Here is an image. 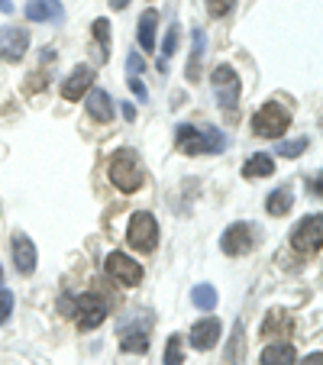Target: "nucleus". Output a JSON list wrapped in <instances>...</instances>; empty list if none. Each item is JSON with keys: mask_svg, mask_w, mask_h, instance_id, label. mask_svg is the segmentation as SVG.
Returning <instances> with one entry per match:
<instances>
[{"mask_svg": "<svg viewBox=\"0 0 323 365\" xmlns=\"http://www.w3.org/2000/svg\"><path fill=\"white\" fill-rule=\"evenodd\" d=\"M230 362L242 365V324L233 327V343H230Z\"/></svg>", "mask_w": 323, "mask_h": 365, "instance_id": "28", "label": "nucleus"}, {"mask_svg": "<svg viewBox=\"0 0 323 365\" xmlns=\"http://www.w3.org/2000/svg\"><path fill=\"white\" fill-rule=\"evenodd\" d=\"M304 149H307V139H282L278 143V155L282 159H297Z\"/></svg>", "mask_w": 323, "mask_h": 365, "instance_id": "26", "label": "nucleus"}, {"mask_svg": "<svg viewBox=\"0 0 323 365\" xmlns=\"http://www.w3.org/2000/svg\"><path fill=\"white\" fill-rule=\"evenodd\" d=\"M268 175H275V162H272V155H265V152L249 155V162L242 165V178H268Z\"/></svg>", "mask_w": 323, "mask_h": 365, "instance_id": "18", "label": "nucleus"}, {"mask_svg": "<svg viewBox=\"0 0 323 365\" xmlns=\"http://www.w3.org/2000/svg\"><path fill=\"white\" fill-rule=\"evenodd\" d=\"M75 317H78V330H94V327L103 324L107 317V304H103L101 294L88 291V294L75 297Z\"/></svg>", "mask_w": 323, "mask_h": 365, "instance_id": "7", "label": "nucleus"}, {"mask_svg": "<svg viewBox=\"0 0 323 365\" xmlns=\"http://www.w3.org/2000/svg\"><path fill=\"white\" fill-rule=\"evenodd\" d=\"M94 39L101 42V48H103V62H107V58H111V23L107 20H94Z\"/></svg>", "mask_w": 323, "mask_h": 365, "instance_id": "25", "label": "nucleus"}, {"mask_svg": "<svg viewBox=\"0 0 323 365\" xmlns=\"http://www.w3.org/2000/svg\"><path fill=\"white\" fill-rule=\"evenodd\" d=\"M288 126H291V113L284 110L282 103H262L252 117V130L265 139H278Z\"/></svg>", "mask_w": 323, "mask_h": 365, "instance_id": "4", "label": "nucleus"}, {"mask_svg": "<svg viewBox=\"0 0 323 365\" xmlns=\"http://www.w3.org/2000/svg\"><path fill=\"white\" fill-rule=\"evenodd\" d=\"M178 149L185 152V155H204V152H210V155H217V152L227 149V136H223L220 130H213V126H207V130H194V126H178Z\"/></svg>", "mask_w": 323, "mask_h": 365, "instance_id": "1", "label": "nucleus"}, {"mask_svg": "<svg viewBox=\"0 0 323 365\" xmlns=\"http://www.w3.org/2000/svg\"><path fill=\"white\" fill-rule=\"evenodd\" d=\"M291 330H294V324H291L288 314L284 310H272L259 333H262V339H288Z\"/></svg>", "mask_w": 323, "mask_h": 365, "instance_id": "16", "label": "nucleus"}, {"mask_svg": "<svg viewBox=\"0 0 323 365\" xmlns=\"http://www.w3.org/2000/svg\"><path fill=\"white\" fill-rule=\"evenodd\" d=\"M29 48V33L20 26H4L0 29V58L4 62H20Z\"/></svg>", "mask_w": 323, "mask_h": 365, "instance_id": "10", "label": "nucleus"}, {"mask_svg": "<svg viewBox=\"0 0 323 365\" xmlns=\"http://www.w3.org/2000/svg\"><path fill=\"white\" fill-rule=\"evenodd\" d=\"M220 320L217 317H204V320H198V324L191 327V346L194 349H200V352H207V349H213L217 346V339H220Z\"/></svg>", "mask_w": 323, "mask_h": 365, "instance_id": "11", "label": "nucleus"}, {"mask_svg": "<svg viewBox=\"0 0 323 365\" xmlns=\"http://www.w3.org/2000/svg\"><path fill=\"white\" fill-rule=\"evenodd\" d=\"M26 20L33 23H62L65 7L58 0H29L26 4Z\"/></svg>", "mask_w": 323, "mask_h": 365, "instance_id": "13", "label": "nucleus"}, {"mask_svg": "<svg viewBox=\"0 0 323 365\" xmlns=\"http://www.w3.org/2000/svg\"><path fill=\"white\" fill-rule=\"evenodd\" d=\"M0 14H14V4H10V0H0Z\"/></svg>", "mask_w": 323, "mask_h": 365, "instance_id": "35", "label": "nucleus"}, {"mask_svg": "<svg viewBox=\"0 0 323 365\" xmlns=\"http://www.w3.org/2000/svg\"><path fill=\"white\" fill-rule=\"evenodd\" d=\"M262 365H297V352L291 343H272L262 349Z\"/></svg>", "mask_w": 323, "mask_h": 365, "instance_id": "17", "label": "nucleus"}, {"mask_svg": "<svg viewBox=\"0 0 323 365\" xmlns=\"http://www.w3.org/2000/svg\"><path fill=\"white\" fill-rule=\"evenodd\" d=\"M111 181L120 187V191H139L143 185V165H139L136 152L120 149L111 159Z\"/></svg>", "mask_w": 323, "mask_h": 365, "instance_id": "2", "label": "nucleus"}, {"mask_svg": "<svg viewBox=\"0 0 323 365\" xmlns=\"http://www.w3.org/2000/svg\"><path fill=\"white\" fill-rule=\"evenodd\" d=\"M10 314H14V294L7 288H0V324H7Z\"/></svg>", "mask_w": 323, "mask_h": 365, "instance_id": "29", "label": "nucleus"}, {"mask_svg": "<svg viewBox=\"0 0 323 365\" xmlns=\"http://www.w3.org/2000/svg\"><path fill=\"white\" fill-rule=\"evenodd\" d=\"M165 365H185V339H181V333H172V336H168Z\"/></svg>", "mask_w": 323, "mask_h": 365, "instance_id": "24", "label": "nucleus"}, {"mask_svg": "<svg viewBox=\"0 0 323 365\" xmlns=\"http://www.w3.org/2000/svg\"><path fill=\"white\" fill-rule=\"evenodd\" d=\"M210 88L217 94V103H220V110L227 113H236V103H240V78L230 65H217L210 71Z\"/></svg>", "mask_w": 323, "mask_h": 365, "instance_id": "3", "label": "nucleus"}, {"mask_svg": "<svg viewBox=\"0 0 323 365\" xmlns=\"http://www.w3.org/2000/svg\"><path fill=\"white\" fill-rule=\"evenodd\" d=\"M130 88H133V94H136L139 101H145V97H149V94H145V88H143V81H139V78H130Z\"/></svg>", "mask_w": 323, "mask_h": 365, "instance_id": "32", "label": "nucleus"}, {"mask_svg": "<svg viewBox=\"0 0 323 365\" xmlns=\"http://www.w3.org/2000/svg\"><path fill=\"white\" fill-rule=\"evenodd\" d=\"M88 113L97 123H111L113 120V101L103 88H91L88 91Z\"/></svg>", "mask_w": 323, "mask_h": 365, "instance_id": "15", "label": "nucleus"}, {"mask_svg": "<svg viewBox=\"0 0 323 365\" xmlns=\"http://www.w3.org/2000/svg\"><path fill=\"white\" fill-rule=\"evenodd\" d=\"M91 81H94V68H91V65H78V68L65 78L62 97L65 101H78V97H84L91 91Z\"/></svg>", "mask_w": 323, "mask_h": 365, "instance_id": "12", "label": "nucleus"}, {"mask_svg": "<svg viewBox=\"0 0 323 365\" xmlns=\"http://www.w3.org/2000/svg\"><path fill=\"white\" fill-rule=\"evenodd\" d=\"M123 117L130 120V123L136 120V107H133V103H123Z\"/></svg>", "mask_w": 323, "mask_h": 365, "instance_id": "34", "label": "nucleus"}, {"mask_svg": "<svg viewBox=\"0 0 323 365\" xmlns=\"http://www.w3.org/2000/svg\"><path fill=\"white\" fill-rule=\"evenodd\" d=\"M236 0H207V16H213V20H223V16L233 10Z\"/></svg>", "mask_w": 323, "mask_h": 365, "instance_id": "27", "label": "nucleus"}, {"mask_svg": "<svg viewBox=\"0 0 323 365\" xmlns=\"http://www.w3.org/2000/svg\"><path fill=\"white\" fill-rule=\"evenodd\" d=\"M126 4H130V0H111V7H113V10H123Z\"/></svg>", "mask_w": 323, "mask_h": 365, "instance_id": "36", "label": "nucleus"}, {"mask_svg": "<svg viewBox=\"0 0 323 365\" xmlns=\"http://www.w3.org/2000/svg\"><path fill=\"white\" fill-rule=\"evenodd\" d=\"M126 68H130V71H133V75H139V71H143V68H145V62H143V58H139V56H136V52H130V58H126Z\"/></svg>", "mask_w": 323, "mask_h": 365, "instance_id": "31", "label": "nucleus"}, {"mask_svg": "<svg viewBox=\"0 0 323 365\" xmlns=\"http://www.w3.org/2000/svg\"><path fill=\"white\" fill-rule=\"evenodd\" d=\"M301 365H323V356H320V352H310V356L304 359Z\"/></svg>", "mask_w": 323, "mask_h": 365, "instance_id": "33", "label": "nucleus"}, {"mask_svg": "<svg viewBox=\"0 0 323 365\" xmlns=\"http://www.w3.org/2000/svg\"><path fill=\"white\" fill-rule=\"evenodd\" d=\"M252 246H255L252 223H233V227H227L220 236V249L227 255H246Z\"/></svg>", "mask_w": 323, "mask_h": 365, "instance_id": "9", "label": "nucleus"}, {"mask_svg": "<svg viewBox=\"0 0 323 365\" xmlns=\"http://www.w3.org/2000/svg\"><path fill=\"white\" fill-rule=\"evenodd\" d=\"M155 26H158V14L155 10H145L139 16V46L145 52H155Z\"/></svg>", "mask_w": 323, "mask_h": 365, "instance_id": "19", "label": "nucleus"}, {"mask_svg": "<svg viewBox=\"0 0 323 365\" xmlns=\"http://www.w3.org/2000/svg\"><path fill=\"white\" fill-rule=\"evenodd\" d=\"M126 240H130L133 249L139 252H152L158 242V223L149 210H139V214L130 217V230H126Z\"/></svg>", "mask_w": 323, "mask_h": 365, "instance_id": "6", "label": "nucleus"}, {"mask_svg": "<svg viewBox=\"0 0 323 365\" xmlns=\"http://www.w3.org/2000/svg\"><path fill=\"white\" fill-rule=\"evenodd\" d=\"M320 246H323V217L320 214L304 217L291 230V249L301 255H310V252H320Z\"/></svg>", "mask_w": 323, "mask_h": 365, "instance_id": "5", "label": "nucleus"}, {"mask_svg": "<svg viewBox=\"0 0 323 365\" xmlns=\"http://www.w3.org/2000/svg\"><path fill=\"white\" fill-rule=\"evenodd\" d=\"M0 284H4V272H0Z\"/></svg>", "mask_w": 323, "mask_h": 365, "instance_id": "37", "label": "nucleus"}, {"mask_svg": "<svg viewBox=\"0 0 323 365\" xmlns=\"http://www.w3.org/2000/svg\"><path fill=\"white\" fill-rule=\"evenodd\" d=\"M191 301L198 310H213L217 307V291H213L210 284H198V288L191 291Z\"/></svg>", "mask_w": 323, "mask_h": 365, "instance_id": "23", "label": "nucleus"}, {"mask_svg": "<svg viewBox=\"0 0 323 365\" xmlns=\"http://www.w3.org/2000/svg\"><path fill=\"white\" fill-rule=\"evenodd\" d=\"M103 269H107V275L117 284H123V288H136V284L143 282V265L133 262L126 252H111L107 262H103Z\"/></svg>", "mask_w": 323, "mask_h": 365, "instance_id": "8", "label": "nucleus"}, {"mask_svg": "<svg viewBox=\"0 0 323 365\" xmlns=\"http://www.w3.org/2000/svg\"><path fill=\"white\" fill-rule=\"evenodd\" d=\"M178 33H181V29L178 26H172V29H168V36H165V42H162V56H175V48H178Z\"/></svg>", "mask_w": 323, "mask_h": 365, "instance_id": "30", "label": "nucleus"}, {"mask_svg": "<svg viewBox=\"0 0 323 365\" xmlns=\"http://www.w3.org/2000/svg\"><path fill=\"white\" fill-rule=\"evenodd\" d=\"M291 204H294V194L288 191V187H278V191H272L268 194V200H265V210L272 217H284L291 210Z\"/></svg>", "mask_w": 323, "mask_h": 365, "instance_id": "20", "label": "nucleus"}, {"mask_svg": "<svg viewBox=\"0 0 323 365\" xmlns=\"http://www.w3.org/2000/svg\"><path fill=\"white\" fill-rule=\"evenodd\" d=\"M194 48H191V65H188V78L191 81H198V65H200V58H204V46H207V36H204V29H194Z\"/></svg>", "mask_w": 323, "mask_h": 365, "instance_id": "21", "label": "nucleus"}, {"mask_svg": "<svg viewBox=\"0 0 323 365\" xmlns=\"http://www.w3.org/2000/svg\"><path fill=\"white\" fill-rule=\"evenodd\" d=\"M120 349H123V352H136V356H139V352H145V349H149V333H145V330H130L123 336V343H120Z\"/></svg>", "mask_w": 323, "mask_h": 365, "instance_id": "22", "label": "nucleus"}, {"mask_svg": "<svg viewBox=\"0 0 323 365\" xmlns=\"http://www.w3.org/2000/svg\"><path fill=\"white\" fill-rule=\"evenodd\" d=\"M14 262H16V269H20V275H33L36 272V246L26 233L14 236Z\"/></svg>", "mask_w": 323, "mask_h": 365, "instance_id": "14", "label": "nucleus"}]
</instances>
